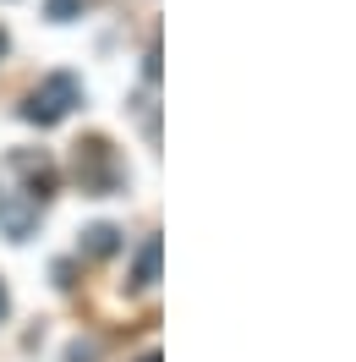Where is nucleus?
Instances as JSON below:
<instances>
[{"instance_id": "6", "label": "nucleus", "mask_w": 356, "mask_h": 362, "mask_svg": "<svg viewBox=\"0 0 356 362\" xmlns=\"http://www.w3.org/2000/svg\"><path fill=\"white\" fill-rule=\"evenodd\" d=\"M0 313H6V291H0Z\"/></svg>"}, {"instance_id": "1", "label": "nucleus", "mask_w": 356, "mask_h": 362, "mask_svg": "<svg viewBox=\"0 0 356 362\" xmlns=\"http://www.w3.org/2000/svg\"><path fill=\"white\" fill-rule=\"evenodd\" d=\"M71 105H83V83L71 77V71H49L39 88L28 93L23 105V121H33V127H55V121H66Z\"/></svg>"}, {"instance_id": "4", "label": "nucleus", "mask_w": 356, "mask_h": 362, "mask_svg": "<svg viewBox=\"0 0 356 362\" xmlns=\"http://www.w3.org/2000/svg\"><path fill=\"white\" fill-rule=\"evenodd\" d=\"M115 247H121V230H115V226H93V230H83V252H88V258H110Z\"/></svg>"}, {"instance_id": "3", "label": "nucleus", "mask_w": 356, "mask_h": 362, "mask_svg": "<svg viewBox=\"0 0 356 362\" xmlns=\"http://www.w3.org/2000/svg\"><path fill=\"white\" fill-rule=\"evenodd\" d=\"M154 280H159V236H148L143 252H137V264H132V286L143 291V286H154Z\"/></svg>"}, {"instance_id": "2", "label": "nucleus", "mask_w": 356, "mask_h": 362, "mask_svg": "<svg viewBox=\"0 0 356 362\" xmlns=\"http://www.w3.org/2000/svg\"><path fill=\"white\" fill-rule=\"evenodd\" d=\"M77 176H83V187H93V192H105V187H115V165H110V148H105V143H88V148H83V159H77Z\"/></svg>"}, {"instance_id": "8", "label": "nucleus", "mask_w": 356, "mask_h": 362, "mask_svg": "<svg viewBox=\"0 0 356 362\" xmlns=\"http://www.w3.org/2000/svg\"><path fill=\"white\" fill-rule=\"evenodd\" d=\"M143 362H159V357H143Z\"/></svg>"}, {"instance_id": "5", "label": "nucleus", "mask_w": 356, "mask_h": 362, "mask_svg": "<svg viewBox=\"0 0 356 362\" xmlns=\"http://www.w3.org/2000/svg\"><path fill=\"white\" fill-rule=\"evenodd\" d=\"M77 11H83V0H49V17H55V23H71Z\"/></svg>"}, {"instance_id": "7", "label": "nucleus", "mask_w": 356, "mask_h": 362, "mask_svg": "<svg viewBox=\"0 0 356 362\" xmlns=\"http://www.w3.org/2000/svg\"><path fill=\"white\" fill-rule=\"evenodd\" d=\"M0 49H6V33H0Z\"/></svg>"}]
</instances>
